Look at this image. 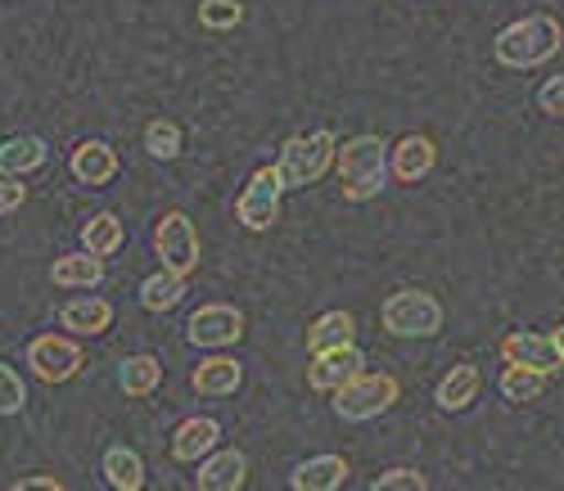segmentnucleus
Wrapping results in <instances>:
<instances>
[{"label":"nucleus","instance_id":"obj_32","mask_svg":"<svg viewBox=\"0 0 564 491\" xmlns=\"http://www.w3.org/2000/svg\"><path fill=\"white\" fill-rule=\"evenodd\" d=\"M538 109L551 118H564V77H546L538 86Z\"/></svg>","mask_w":564,"mask_h":491},{"label":"nucleus","instance_id":"obj_7","mask_svg":"<svg viewBox=\"0 0 564 491\" xmlns=\"http://www.w3.org/2000/svg\"><path fill=\"white\" fill-rule=\"evenodd\" d=\"M185 338L195 342L204 352H221V348H235V342L245 338V312L230 307V303H208L191 316L185 325Z\"/></svg>","mask_w":564,"mask_h":491},{"label":"nucleus","instance_id":"obj_30","mask_svg":"<svg viewBox=\"0 0 564 491\" xmlns=\"http://www.w3.org/2000/svg\"><path fill=\"white\" fill-rule=\"evenodd\" d=\"M23 402H28V388H23V379L0 361V415H19L23 411Z\"/></svg>","mask_w":564,"mask_h":491},{"label":"nucleus","instance_id":"obj_9","mask_svg":"<svg viewBox=\"0 0 564 491\" xmlns=\"http://www.w3.org/2000/svg\"><path fill=\"white\" fill-rule=\"evenodd\" d=\"M28 365H32V374H36L41 383H68V379L86 365V357H82V348H77L73 338H64V334H41V338L28 342Z\"/></svg>","mask_w":564,"mask_h":491},{"label":"nucleus","instance_id":"obj_14","mask_svg":"<svg viewBox=\"0 0 564 491\" xmlns=\"http://www.w3.org/2000/svg\"><path fill=\"white\" fill-rule=\"evenodd\" d=\"M245 478H249V460H245V451H208V460H204V469L195 473V482L204 487V491H240L245 487Z\"/></svg>","mask_w":564,"mask_h":491},{"label":"nucleus","instance_id":"obj_22","mask_svg":"<svg viewBox=\"0 0 564 491\" xmlns=\"http://www.w3.org/2000/svg\"><path fill=\"white\" fill-rule=\"evenodd\" d=\"M118 383H122L127 397H150V392L163 383V365H159V357H150V352L127 357V361L118 365Z\"/></svg>","mask_w":564,"mask_h":491},{"label":"nucleus","instance_id":"obj_17","mask_svg":"<svg viewBox=\"0 0 564 491\" xmlns=\"http://www.w3.org/2000/svg\"><path fill=\"white\" fill-rule=\"evenodd\" d=\"M344 482H348V460L344 456H312L290 478L294 491H339Z\"/></svg>","mask_w":564,"mask_h":491},{"label":"nucleus","instance_id":"obj_15","mask_svg":"<svg viewBox=\"0 0 564 491\" xmlns=\"http://www.w3.org/2000/svg\"><path fill=\"white\" fill-rule=\"evenodd\" d=\"M217 437H221V424H217V419H208V415L185 419V424L172 433V460H181V465L204 460V456L217 447Z\"/></svg>","mask_w":564,"mask_h":491},{"label":"nucleus","instance_id":"obj_1","mask_svg":"<svg viewBox=\"0 0 564 491\" xmlns=\"http://www.w3.org/2000/svg\"><path fill=\"white\" fill-rule=\"evenodd\" d=\"M560 45H564L560 19L555 14H529L520 23L501 28L497 41H492V51H497L501 68H538V64L560 55Z\"/></svg>","mask_w":564,"mask_h":491},{"label":"nucleus","instance_id":"obj_20","mask_svg":"<svg viewBox=\"0 0 564 491\" xmlns=\"http://www.w3.org/2000/svg\"><path fill=\"white\" fill-rule=\"evenodd\" d=\"M51 280H55L59 288H96V284L105 280V258H96V253H68V258H55Z\"/></svg>","mask_w":564,"mask_h":491},{"label":"nucleus","instance_id":"obj_4","mask_svg":"<svg viewBox=\"0 0 564 491\" xmlns=\"http://www.w3.org/2000/svg\"><path fill=\"white\" fill-rule=\"evenodd\" d=\"M393 338H434L443 329V303L425 288H398L380 312Z\"/></svg>","mask_w":564,"mask_h":491},{"label":"nucleus","instance_id":"obj_28","mask_svg":"<svg viewBox=\"0 0 564 491\" xmlns=\"http://www.w3.org/2000/svg\"><path fill=\"white\" fill-rule=\"evenodd\" d=\"M145 154L159 159V163H167V159L181 154V127H176L172 118H154V122L145 127Z\"/></svg>","mask_w":564,"mask_h":491},{"label":"nucleus","instance_id":"obj_35","mask_svg":"<svg viewBox=\"0 0 564 491\" xmlns=\"http://www.w3.org/2000/svg\"><path fill=\"white\" fill-rule=\"evenodd\" d=\"M555 348H560V357H564V329H560V334H555Z\"/></svg>","mask_w":564,"mask_h":491},{"label":"nucleus","instance_id":"obj_19","mask_svg":"<svg viewBox=\"0 0 564 491\" xmlns=\"http://www.w3.org/2000/svg\"><path fill=\"white\" fill-rule=\"evenodd\" d=\"M479 388H484L479 365H456V370H447V379L438 383L434 402H438V411H465L469 402L479 397Z\"/></svg>","mask_w":564,"mask_h":491},{"label":"nucleus","instance_id":"obj_27","mask_svg":"<svg viewBox=\"0 0 564 491\" xmlns=\"http://www.w3.org/2000/svg\"><path fill=\"white\" fill-rule=\"evenodd\" d=\"M546 388V374L542 370H529V365H506L501 370V397L524 406V402H538Z\"/></svg>","mask_w":564,"mask_h":491},{"label":"nucleus","instance_id":"obj_34","mask_svg":"<svg viewBox=\"0 0 564 491\" xmlns=\"http://www.w3.org/2000/svg\"><path fill=\"white\" fill-rule=\"evenodd\" d=\"M14 487H19V491H32V487H51V491H59V478H51V473H36V478H19Z\"/></svg>","mask_w":564,"mask_h":491},{"label":"nucleus","instance_id":"obj_31","mask_svg":"<svg viewBox=\"0 0 564 491\" xmlns=\"http://www.w3.org/2000/svg\"><path fill=\"white\" fill-rule=\"evenodd\" d=\"M425 487H430V478L415 469H389L375 478V491H425Z\"/></svg>","mask_w":564,"mask_h":491},{"label":"nucleus","instance_id":"obj_29","mask_svg":"<svg viewBox=\"0 0 564 491\" xmlns=\"http://www.w3.org/2000/svg\"><path fill=\"white\" fill-rule=\"evenodd\" d=\"M240 19H245V6H240V0H199V23L213 28V32L240 28Z\"/></svg>","mask_w":564,"mask_h":491},{"label":"nucleus","instance_id":"obj_6","mask_svg":"<svg viewBox=\"0 0 564 491\" xmlns=\"http://www.w3.org/2000/svg\"><path fill=\"white\" fill-rule=\"evenodd\" d=\"M280 194H285L280 172L275 167H258L249 176V185L240 189V199H235V217H240V226L245 230H271L275 217H280Z\"/></svg>","mask_w":564,"mask_h":491},{"label":"nucleus","instance_id":"obj_33","mask_svg":"<svg viewBox=\"0 0 564 491\" xmlns=\"http://www.w3.org/2000/svg\"><path fill=\"white\" fill-rule=\"evenodd\" d=\"M23 204H28V189L14 185L10 176H0V217H6V212H19Z\"/></svg>","mask_w":564,"mask_h":491},{"label":"nucleus","instance_id":"obj_11","mask_svg":"<svg viewBox=\"0 0 564 491\" xmlns=\"http://www.w3.org/2000/svg\"><path fill=\"white\" fill-rule=\"evenodd\" d=\"M501 357L506 365H529V370H542V374H555L564 365L560 348H555V338L551 334H506L501 338Z\"/></svg>","mask_w":564,"mask_h":491},{"label":"nucleus","instance_id":"obj_26","mask_svg":"<svg viewBox=\"0 0 564 491\" xmlns=\"http://www.w3.org/2000/svg\"><path fill=\"white\" fill-rule=\"evenodd\" d=\"M357 334V320L348 312H325L312 329H307V352H325V348H344V342H352Z\"/></svg>","mask_w":564,"mask_h":491},{"label":"nucleus","instance_id":"obj_16","mask_svg":"<svg viewBox=\"0 0 564 491\" xmlns=\"http://www.w3.org/2000/svg\"><path fill=\"white\" fill-rule=\"evenodd\" d=\"M195 392L199 397H230L235 388L245 383V365L235 361V357H221V352H213L208 361H199L195 365Z\"/></svg>","mask_w":564,"mask_h":491},{"label":"nucleus","instance_id":"obj_24","mask_svg":"<svg viewBox=\"0 0 564 491\" xmlns=\"http://www.w3.org/2000/svg\"><path fill=\"white\" fill-rule=\"evenodd\" d=\"M181 298H185V275L167 266L159 275H145V284H140V307L145 312H172Z\"/></svg>","mask_w":564,"mask_h":491},{"label":"nucleus","instance_id":"obj_8","mask_svg":"<svg viewBox=\"0 0 564 491\" xmlns=\"http://www.w3.org/2000/svg\"><path fill=\"white\" fill-rule=\"evenodd\" d=\"M154 253H159V262L167 271L191 275L199 266V230H195V221L185 212H167L159 221V230H154Z\"/></svg>","mask_w":564,"mask_h":491},{"label":"nucleus","instance_id":"obj_10","mask_svg":"<svg viewBox=\"0 0 564 491\" xmlns=\"http://www.w3.org/2000/svg\"><path fill=\"white\" fill-rule=\"evenodd\" d=\"M366 370V357L361 348L344 342V348H325V352H312V365H307V383L316 392H335L339 383H348L352 374Z\"/></svg>","mask_w":564,"mask_h":491},{"label":"nucleus","instance_id":"obj_5","mask_svg":"<svg viewBox=\"0 0 564 491\" xmlns=\"http://www.w3.org/2000/svg\"><path fill=\"white\" fill-rule=\"evenodd\" d=\"M398 402V379L393 374H352L348 383L335 388V415L348 424H366L375 415H384Z\"/></svg>","mask_w":564,"mask_h":491},{"label":"nucleus","instance_id":"obj_25","mask_svg":"<svg viewBox=\"0 0 564 491\" xmlns=\"http://www.w3.org/2000/svg\"><path fill=\"white\" fill-rule=\"evenodd\" d=\"M105 482L118 491H140L145 487V460H140L131 447H109L105 451Z\"/></svg>","mask_w":564,"mask_h":491},{"label":"nucleus","instance_id":"obj_13","mask_svg":"<svg viewBox=\"0 0 564 491\" xmlns=\"http://www.w3.org/2000/svg\"><path fill=\"white\" fill-rule=\"evenodd\" d=\"M68 167H73V176L82 185L100 189V185H109L118 176V150H113V144H105V140H82L73 150V159H68Z\"/></svg>","mask_w":564,"mask_h":491},{"label":"nucleus","instance_id":"obj_18","mask_svg":"<svg viewBox=\"0 0 564 491\" xmlns=\"http://www.w3.org/2000/svg\"><path fill=\"white\" fill-rule=\"evenodd\" d=\"M45 159H51V144L41 135H14L0 144V176H28V172L45 167Z\"/></svg>","mask_w":564,"mask_h":491},{"label":"nucleus","instance_id":"obj_23","mask_svg":"<svg viewBox=\"0 0 564 491\" xmlns=\"http://www.w3.org/2000/svg\"><path fill=\"white\" fill-rule=\"evenodd\" d=\"M122 239H127L122 217H113V212H96V217L86 221V230H82V249H86V253H96V258H113V253L122 249Z\"/></svg>","mask_w":564,"mask_h":491},{"label":"nucleus","instance_id":"obj_3","mask_svg":"<svg viewBox=\"0 0 564 491\" xmlns=\"http://www.w3.org/2000/svg\"><path fill=\"white\" fill-rule=\"evenodd\" d=\"M335 131H312V135H294L285 150H280V185L285 189H303V185H316L335 163Z\"/></svg>","mask_w":564,"mask_h":491},{"label":"nucleus","instance_id":"obj_12","mask_svg":"<svg viewBox=\"0 0 564 491\" xmlns=\"http://www.w3.org/2000/svg\"><path fill=\"white\" fill-rule=\"evenodd\" d=\"M434 163H438V150H434L430 135H402L393 150H389V172H393L402 185L425 181V176L434 172Z\"/></svg>","mask_w":564,"mask_h":491},{"label":"nucleus","instance_id":"obj_2","mask_svg":"<svg viewBox=\"0 0 564 491\" xmlns=\"http://www.w3.org/2000/svg\"><path fill=\"white\" fill-rule=\"evenodd\" d=\"M335 154H339V181H344L339 189H344L348 204H366V199H375V194L384 189V181H389V144L380 135H357Z\"/></svg>","mask_w":564,"mask_h":491},{"label":"nucleus","instance_id":"obj_21","mask_svg":"<svg viewBox=\"0 0 564 491\" xmlns=\"http://www.w3.org/2000/svg\"><path fill=\"white\" fill-rule=\"evenodd\" d=\"M64 329L73 334H105L113 325V303L109 298H73L64 312H59Z\"/></svg>","mask_w":564,"mask_h":491}]
</instances>
